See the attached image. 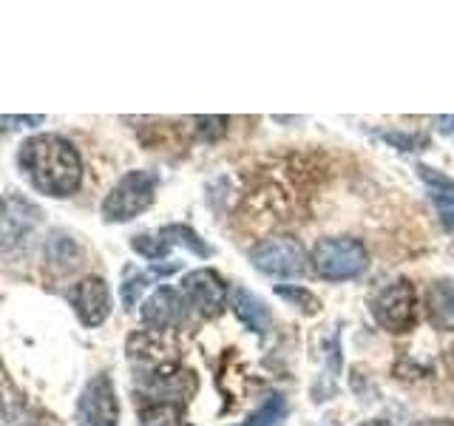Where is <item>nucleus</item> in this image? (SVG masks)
Here are the masks:
<instances>
[{"label":"nucleus","instance_id":"f257e3e1","mask_svg":"<svg viewBox=\"0 0 454 426\" xmlns=\"http://www.w3.org/2000/svg\"><path fill=\"white\" fill-rule=\"evenodd\" d=\"M18 165L32 188L46 196H71L82 182V162L77 148L57 134H37L18 151Z\"/></svg>","mask_w":454,"mask_h":426},{"label":"nucleus","instance_id":"f03ea898","mask_svg":"<svg viewBox=\"0 0 454 426\" xmlns=\"http://www.w3.org/2000/svg\"><path fill=\"white\" fill-rule=\"evenodd\" d=\"M369 264V253L358 239L349 236H326L312 248V267L326 281L358 279Z\"/></svg>","mask_w":454,"mask_h":426},{"label":"nucleus","instance_id":"7ed1b4c3","mask_svg":"<svg viewBox=\"0 0 454 426\" xmlns=\"http://www.w3.org/2000/svg\"><path fill=\"white\" fill-rule=\"evenodd\" d=\"M156 185H160V177H156L153 170H128L106 196L103 219L114 225L137 219L142 210L151 208L156 196Z\"/></svg>","mask_w":454,"mask_h":426},{"label":"nucleus","instance_id":"20e7f679","mask_svg":"<svg viewBox=\"0 0 454 426\" xmlns=\"http://www.w3.org/2000/svg\"><path fill=\"white\" fill-rule=\"evenodd\" d=\"M415 304H418V296H415V284L409 279H397L389 281L375 298H372V316L375 321L389 333H406L415 327Z\"/></svg>","mask_w":454,"mask_h":426},{"label":"nucleus","instance_id":"39448f33","mask_svg":"<svg viewBox=\"0 0 454 426\" xmlns=\"http://www.w3.org/2000/svg\"><path fill=\"white\" fill-rule=\"evenodd\" d=\"M253 267L267 276H301L307 273V250L293 236H270L250 250Z\"/></svg>","mask_w":454,"mask_h":426},{"label":"nucleus","instance_id":"423d86ee","mask_svg":"<svg viewBox=\"0 0 454 426\" xmlns=\"http://www.w3.org/2000/svg\"><path fill=\"white\" fill-rule=\"evenodd\" d=\"M77 426H117L120 423V401H117V390H114V381L99 373L82 387L77 398V409H74Z\"/></svg>","mask_w":454,"mask_h":426},{"label":"nucleus","instance_id":"0eeeda50","mask_svg":"<svg viewBox=\"0 0 454 426\" xmlns=\"http://www.w3.org/2000/svg\"><path fill=\"white\" fill-rule=\"evenodd\" d=\"M182 296H184V302H188V307L213 319L227 307L231 290H227L222 276L213 273V270H191V273L182 279Z\"/></svg>","mask_w":454,"mask_h":426},{"label":"nucleus","instance_id":"6e6552de","mask_svg":"<svg viewBox=\"0 0 454 426\" xmlns=\"http://www.w3.org/2000/svg\"><path fill=\"white\" fill-rule=\"evenodd\" d=\"M176 352H179L176 341L160 330H142L128 338V359H131V364H137L142 373L174 367Z\"/></svg>","mask_w":454,"mask_h":426},{"label":"nucleus","instance_id":"1a4fd4ad","mask_svg":"<svg viewBox=\"0 0 454 426\" xmlns=\"http://www.w3.org/2000/svg\"><path fill=\"white\" fill-rule=\"evenodd\" d=\"M66 298L74 307L82 327H99L111 312V290L106 279L99 276H85L66 293Z\"/></svg>","mask_w":454,"mask_h":426},{"label":"nucleus","instance_id":"9d476101","mask_svg":"<svg viewBox=\"0 0 454 426\" xmlns=\"http://www.w3.org/2000/svg\"><path fill=\"white\" fill-rule=\"evenodd\" d=\"M142 387L153 398V401H174L184 404L196 392V375L191 369H182L179 364L153 369V373H142Z\"/></svg>","mask_w":454,"mask_h":426},{"label":"nucleus","instance_id":"9b49d317","mask_svg":"<svg viewBox=\"0 0 454 426\" xmlns=\"http://www.w3.org/2000/svg\"><path fill=\"white\" fill-rule=\"evenodd\" d=\"M184 310H188V302H184V296L179 290L160 288L145 298V304H142V321H145L151 330L168 333L184 321Z\"/></svg>","mask_w":454,"mask_h":426},{"label":"nucleus","instance_id":"f8f14e48","mask_svg":"<svg viewBox=\"0 0 454 426\" xmlns=\"http://www.w3.org/2000/svg\"><path fill=\"white\" fill-rule=\"evenodd\" d=\"M40 222V210L23 196H6L0 202V239L4 245H18L20 239H26L35 231Z\"/></svg>","mask_w":454,"mask_h":426},{"label":"nucleus","instance_id":"ddd939ff","mask_svg":"<svg viewBox=\"0 0 454 426\" xmlns=\"http://www.w3.org/2000/svg\"><path fill=\"white\" fill-rule=\"evenodd\" d=\"M231 302H233V312H236V319L247 327L250 333H259L264 335L270 330V307L262 302L259 296L245 290V288H233L231 293Z\"/></svg>","mask_w":454,"mask_h":426},{"label":"nucleus","instance_id":"4468645a","mask_svg":"<svg viewBox=\"0 0 454 426\" xmlns=\"http://www.w3.org/2000/svg\"><path fill=\"white\" fill-rule=\"evenodd\" d=\"M426 310H429V321L437 330H454V281L451 279L432 281L429 293H426Z\"/></svg>","mask_w":454,"mask_h":426},{"label":"nucleus","instance_id":"2eb2a0df","mask_svg":"<svg viewBox=\"0 0 454 426\" xmlns=\"http://www.w3.org/2000/svg\"><path fill=\"white\" fill-rule=\"evenodd\" d=\"M139 426H188V421H184V404L151 401L139 409Z\"/></svg>","mask_w":454,"mask_h":426},{"label":"nucleus","instance_id":"dca6fc26","mask_svg":"<svg viewBox=\"0 0 454 426\" xmlns=\"http://www.w3.org/2000/svg\"><path fill=\"white\" fill-rule=\"evenodd\" d=\"M168 241H170V248H188L191 253H196V256H210L213 250L205 245L202 239H199V233L196 231H191L188 225H168V227H162L160 231Z\"/></svg>","mask_w":454,"mask_h":426},{"label":"nucleus","instance_id":"f3484780","mask_svg":"<svg viewBox=\"0 0 454 426\" xmlns=\"http://www.w3.org/2000/svg\"><path fill=\"white\" fill-rule=\"evenodd\" d=\"M284 412H287V401H284L281 395H273V398H267V401L255 409L241 426H278Z\"/></svg>","mask_w":454,"mask_h":426},{"label":"nucleus","instance_id":"a211bd4d","mask_svg":"<svg viewBox=\"0 0 454 426\" xmlns=\"http://www.w3.org/2000/svg\"><path fill=\"white\" fill-rule=\"evenodd\" d=\"M131 248L139 253V256H145V259L156 262V259H162V256L170 250V241L156 231V233H139L131 239Z\"/></svg>","mask_w":454,"mask_h":426},{"label":"nucleus","instance_id":"6ab92c4d","mask_svg":"<svg viewBox=\"0 0 454 426\" xmlns=\"http://www.w3.org/2000/svg\"><path fill=\"white\" fill-rule=\"evenodd\" d=\"M276 296H281L284 302H290L293 307H298V310H304V312H318L321 310V302L316 296H312L309 290H304V288H298V284H278L276 288Z\"/></svg>","mask_w":454,"mask_h":426},{"label":"nucleus","instance_id":"aec40b11","mask_svg":"<svg viewBox=\"0 0 454 426\" xmlns=\"http://www.w3.org/2000/svg\"><path fill=\"white\" fill-rule=\"evenodd\" d=\"M148 281H151V276L137 273L134 279H128V281L122 284V302H125V307H128V310H131V307L137 304V298L142 296V290L148 288Z\"/></svg>","mask_w":454,"mask_h":426},{"label":"nucleus","instance_id":"412c9836","mask_svg":"<svg viewBox=\"0 0 454 426\" xmlns=\"http://www.w3.org/2000/svg\"><path fill=\"white\" fill-rule=\"evenodd\" d=\"M199 122V134L205 139H216L227 131V120L224 117H196Z\"/></svg>","mask_w":454,"mask_h":426},{"label":"nucleus","instance_id":"4be33fe9","mask_svg":"<svg viewBox=\"0 0 454 426\" xmlns=\"http://www.w3.org/2000/svg\"><path fill=\"white\" fill-rule=\"evenodd\" d=\"M434 205H437V213L440 219H443V225L449 227V231H454V193H434Z\"/></svg>","mask_w":454,"mask_h":426},{"label":"nucleus","instance_id":"5701e85b","mask_svg":"<svg viewBox=\"0 0 454 426\" xmlns=\"http://www.w3.org/2000/svg\"><path fill=\"white\" fill-rule=\"evenodd\" d=\"M40 122H46V117H0V134L20 131V128H35Z\"/></svg>","mask_w":454,"mask_h":426},{"label":"nucleus","instance_id":"b1692460","mask_svg":"<svg viewBox=\"0 0 454 426\" xmlns=\"http://www.w3.org/2000/svg\"><path fill=\"white\" fill-rule=\"evenodd\" d=\"M387 142H392V146H401L403 151H420L429 139L420 137V134H415V137H411V134H387Z\"/></svg>","mask_w":454,"mask_h":426},{"label":"nucleus","instance_id":"393cba45","mask_svg":"<svg viewBox=\"0 0 454 426\" xmlns=\"http://www.w3.org/2000/svg\"><path fill=\"white\" fill-rule=\"evenodd\" d=\"M434 125H437L443 134H454V117H437Z\"/></svg>","mask_w":454,"mask_h":426},{"label":"nucleus","instance_id":"a878e982","mask_svg":"<svg viewBox=\"0 0 454 426\" xmlns=\"http://www.w3.org/2000/svg\"><path fill=\"white\" fill-rule=\"evenodd\" d=\"M418 426H454V423L446 421V418H440V421H423V423H418Z\"/></svg>","mask_w":454,"mask_h":426},{"label":"nucleus","instance_id":"bb28decb","mask_svg":"<svg viewBox=\"0 0 454 426\" xmlns=\"http://www.w3.org/2000/svg\"><path fill=\"white\" fill-rule=\"evenodd\" d=\"M358 426H392L389 421H383V418H378V421H364V423H358Z\"/></svg>","mask_w":454,"mask_h":426},{"label":"nucleus","instance_id":"cd10ccee","mask_svg":"<svg viewBox=\"0 0 454 426\" xmlns=\"http://www.w3.org/2000/svg\"><path fill=\"white\" fill-rule=\"evenodd\" d=\"M0 423H6V409H4V401H0Z\"/></svg>","mask_w":454,"mask_h":426},{"label":"nucleus","instance_id":"c85d7f7f","mask_svg":"<svg viewBox=\"0 0 454 426\" xmlns=\"http://www.w3.org/2000/svg\"><path fill=\"white\" fill-rule=\"evenodd\" d=\"M23 426H40V423H23Z\"/></svg>","mask_w":454,"mask_h":426}]
</instances>
